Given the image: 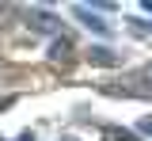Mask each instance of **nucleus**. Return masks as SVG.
Instances as JSON below:
<instances>
[{
	"label": "nucleus",
	"mask_w": 152,
	"mask_h": 141,
	"mask_svg": "<svg viewBox=\"0 0 152 141\" xmlns=\"http://www.w3.org/2000/svg\"><path fill=\"white\" fill-rule=\"evenodd\" d=\"M27 23H31L34 31H42V35H61V38H65V23L57 19L53 12H27Z\"/></svg>",
	"instance_id": "nucleus-1"
},
{
	"label": "nucleus",
	"mask_w": 152,
	"mask_h": 141,
	"mask_svg": "<svg viewBox=\"0 0 152 141\" xmlns=\"http://www.w3.org/2000/svg\"><path fill=\"white\" fill-rule=\"evenodd\" d=\"M76 19H80V23H88L95 35H107V23L99 19V15H91V12H88V4H80V8H76Z\"/></svg>",
	"instance_id": "nucleus-2"
},
{
	"label": "nucleus",
	"mask_w": 152,
	"mask_h": 141,
	"mask_svg": "<svg viewBox=\"0 0 152 141\" xmlns=\"http://www.w3.org/2000/svg\"><path fill=\"white\" fill-rule=\"evenodd\" d=\"M69 54H72V42H69V38H61V42H53V50H50V61H65Z\"/></svg>",
	"instance_id": "nucleus-3"
},
{
	"label": "nucleus",
	"mask_w": 152,
	"mask_h": 141,
	"mask_svg": "<svg viewBox=\"0 0 152 141\" xmlns=\"http://www.w3.org/2000/svg\"><path fill=\"white\" fill-rule=\"evenodd\" d=\"M91 61H95V65H118V54L103 50V46H95V50H91Z\"/></svg>",
	"instance_id": "nucleus-4"
},
{
	"label": "nucleus",
	"mask_w": 152,
	"mask_h": 141,
	"mask_svg": "<svg viewBox=\"0 0 152 141\" xmlns=\"http://www.w3.org/2000/svg\"><path fill=\"white\" fill-rule=\"evenodd\" d=\"M103 137H107V141H137V137H133V134H114V130H107Z\"/></svg>",
	"instance_id": "nucleus-5"
},
{
	"label": "nucleus",
	"mask_w": 152,
	"mask_h": 141,
	"mask_svg": "<svg viewBox=\"0 0 152 141\" xmlns=\"http://www.w3.org/2000/svg\"><path fill=\"white\" fill-rule=\"evenodd\" d=\"M137 130H141V134H152V115H148V118H141V122H137Z\"/></svg>",
	"instance_id": "nucleus-6"
},
{
	"label": "nucleus",
	"mask_w": 152,
	"mask_h": 141,
	"mask_svg": "<svg viewBox=\"0 0 152 141\" xmlns=\"http://www.w3.org/2000/svg\"><path fill=\"white\" fill-rule=\"evenodd\" d=\"M12 103H15V99H12V95H4V99H0V111H8Z\"/></svg>",
	"instance_id": "nucleus-7"
},
{
	"label": "nucleus",
	"mask_w": 152,
	"mask_h": 141,
	"mask_svg": "<svg viewBox=\"0 0 152 141\" xmlns=\"http://www.w3.org/2000/svg\"><path fill=\"white\" fill-rule=\"evenodd\" d=\"M141 8H145V12H148V15H152V0H145V4H141Z\"/></svg>",
	"instance_id": "nucleus-8"
},
{
	"label": "nucleus",
	"mask_w": 152,
	"mask_h": 141,
	"mask_svg": "<svg viewBox=\"0 0 152 141\" xmlns=\"http://www.w3.org/2000/svg\"><path fill=\"white\" fill-rule=\"evenodd\" d=\"M19 141H34V137H31V134H23V137H19Z\"/></svg>",
	"instance_id": "nucleus-9"
}]
</instances>
